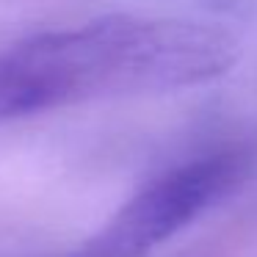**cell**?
Returning <instances> with one entry per match:
<instances>
[{
    "mask_svg": "<svg viewBox=\"0 0 257 257\" xmlns=\"http://www.w3.org/2000/svg\"><path fill=\"white\" fill-rule=\"evenodd\" d=\"M238 53L227 28L180 17L113 14L47 31L0 53V119L202 86Z\"/></svg>",
    "mask_w": 257,
    "mask_h": 257,
    "instance_id": "cell-1",
    "label": "cell"
},
{
    "mask_svg": "<svg viewBox=\"0 0 257 257\" xmlns=\"http://www.w3.org/2000/svg\"><path fill=\"white\" fill-rule=\"evenodd\" d=\"M249 172L251 152L243 147L213 150L163 169L108 218L78 257H150L232 196Z\"/></svg>",
    "mask_w": 257,
    "mask_h": 257,
    "instance_id": "cell-2",
    "label": "cell"
}]
</instances>
